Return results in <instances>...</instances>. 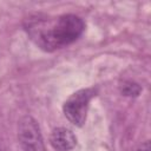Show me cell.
<instances>
[{
	"instance_id": "obj_1",
	"label": "cell",
	"mask_w": 151,
	"mask_h": 151,
	"mask_svg": "<svg viewBox=\"0 0 151 151\" xmlns=\"http://www.w3.org/2000/svg\"><path fill=\"white\" fill-rule=\"evenodd\" d=\"M24 27L38 47L46 52H52L74 42L83 34L85 24L76 14L58 17L33 15L25 20Z\"/></svg>"
},
{
	"instance_id": "obj_2",
	"label": "cell",
	"mask_w": 151,
	"mask_h": 151,
	"mask_svg": "<svg viewBox=\"0 0 151 151\" xmlns=\"http://www.w3.org/2000/svg\"><path fill=\"white\" fill-rule=\"evenodd\" d=\"M97 91L92 87L81 88L68 97L63 105L65 117L76 126H83L86 122L90 101L96 96Z\"/></svg>"
},
{
	"instance_id": "obj_3",
	"label": "cell",
	"mask_w": 151,
	"mask_h": 151,
	"mask_svg": "<svg viewBox=\"0 0 151 151\" xmlns=\"http://www.w3.org/2000/svg\"><path fill=\"white\" fill-rule=\"evenodd\" d=\"M18 139L22 151H46L40 127L31 116H24L19 119Z\"/></svg>"
},
{
	"instance_id": "obj_4",
	"label": "cell",
	"mask_w": 151,
	"mask_h": 151,
	"mask_svg": "<svg viewBox=\"0 0 151 151\" xmlns=\"http://www.w3.org/2000/svg\"><path fill=\"white\" fill-rule=\"evenodd\" d=\"M50 144L57 151H70L77 145V137L66 127H55L51 132Z\"/></svg>"
},
{
	"instance_id": "obj_5",
	"label": "cell",
	"mask_w": 151,
	"mask_h": 151,
	"mask_svg": "<svg viewBox=\"0 0 151 151\" xmlns=\"http://www.w3.org/2000/svg\"><path fill=\"white\" fill-rule=\"evenodd\" d=\"M119 90H120V92L124 96H127V97H137V96H139V93L142 91V87L137 83H134V81L124 80L123 83H120Z\"/></svg>"
},
{
	"instance_id": "obj_6",
	"label": "cell",
	"mask_w": 151,
	"mask_h": 151,
	"mask_svg": "<svg viewBox=\"0 0 151 151\" xmlns=\"http://www.w3.org/2000/svg\"><path fill=\"white\" fill-rule=\"evenodd\" d=\"M150 142L149 140H145L144 143H142L134 151H150Z\"/></svg>"
}]
</instances>
